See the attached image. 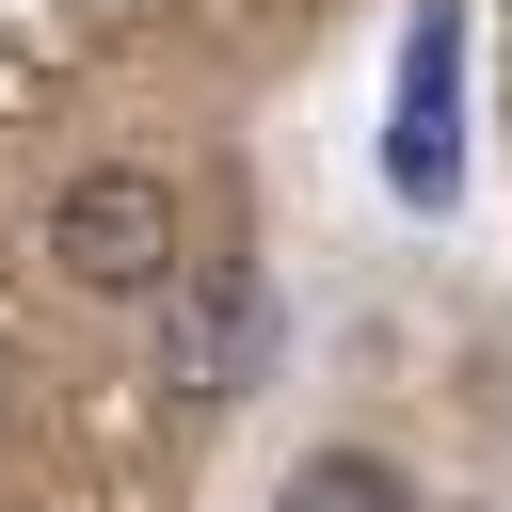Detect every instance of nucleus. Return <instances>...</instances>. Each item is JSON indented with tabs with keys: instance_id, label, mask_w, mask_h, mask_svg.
<instances>
[{
	"instance_id": "nucleus-1",
	"label": "nucleus",
	"mask_w": 512,
	"mask_h": 512,
	"mask_svg": "<svg viewBox=\"0 0 512 512\" xmlns=\"http://www.w3.org/2000/svg\"><path fill=\"white\" fill-rule=\"evenodd\" d=\"M176 256H192V224H176V176H160V160H80V176L48 192V272H64V288L160 304Z\"/></svg>"
},
{
	"instance_id": "nucleus-2",
	"label": "nucleus",
	"mask_w": 512,
	"mask_h": 512,
	"mask_svg": "<svg viewBox=\"0 0 512 512\" xmlns=\"http://www.w3.org/2000/svg\"><path fill=\"white\" fill-rule=\"evenodd\" d=\"M384 176H400L416 208H448V192H464V16H448V0H416V32H400V112H384Z\"/></svg>"
},
{
	"instance_id": "nucleus-3",
	"label": "nucleus",
	"mask_w": 512,
	"mask_h": 512,
	"mask_svg": "<svg viewBox=\"0 0 512 512\" xmlns=\"http://www.w3.org/2000/svg\"><path fill=\"white\" fill-rule=\"evenodd\" d=\"M240 336H256V272L240 256H176V288H160V400H224Z\"/></svg>"
},
{
	"instance_id": "nucleus-4",
	"label": "nucleus",
	"mask_w": 512,
	"mask_h": 512,
	"mask_svg": "<svg viewBox=\"0 0 512 512\" xmlns=\"http://www.w3.org/2000/svg\"><path fill=\"white\" fill-rule=\"evenodd\" d=\"M288 512H400V464H368V448H320V464H288Z\"/></svg>"
},
{
	"instance_id": "nucleus-5",
	"label": "nucleus",
	"mask_w": 512,
	"mask_h": 512,
	"mask_svg": "<svg viewBox=\"0 0 512 512\" xmlns=\"http://www.w3.org/2000/svg\"><path fill=\"white\" fill-rule=\"evenodd\" d=\"M0 512H16V496H0Z\"/></svg>"
}]
</instances>
